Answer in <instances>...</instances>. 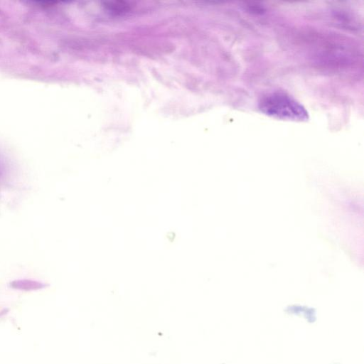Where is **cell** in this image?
<instances>
[{
    "instance_id": "cell-1",
    "label": "cell",
    "mask_w": 364,
    "mask_h": 364,
    "mask_svg": "<svg viewBox=\"0 0 364 364\" xmlns=\"http://www.w3.org/2000/svg\"><path fill=\"white\" fill-rule=\"evenodd\" d=\"M259 110L266 115L277 119L296 122L309 119L304 107L292 97L283 92H271L261 98Z\"/></svg>"
}]
</instances>
